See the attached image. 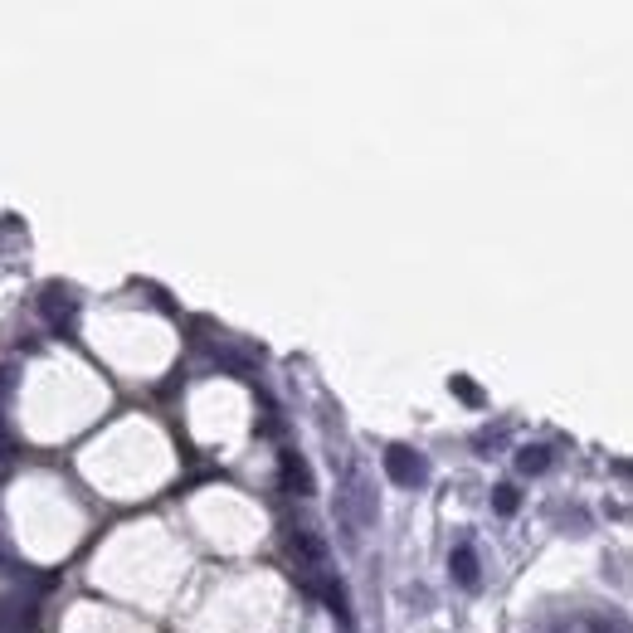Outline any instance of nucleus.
Here are the masks:
<instances>
[{
	"instance_id": "4468645a",
	"label": "nucleus",
	"mask_w": 633,
	"mask_h": 633,
	"mask_svg": "<svg viewBox=\"0 0 633 633\" xmlns=\"http://www.w3.org/2000/svg\"><path fill=\"white\" fill-rule=\"evenodd\" d=\"M0 444H5V414H0Z\"/></svg>"
},
{
	"instance_id": "6e6552de",
	"label": "nucleus",
	"mask_w": 633,
	"mask_h": 633,
	"mask_svg": "<svg viewBox=\"0 0 633 633\" xmlns=\"http://www.w3.org/2000/svg\"><path fill=\"white\" fill-rule=\"evenodd\" d=\"M307 590H312V595H322V604L332 609L341 624H351V599H346V585H341V580H332V575H317V580H307Z\"/></svg>"
},
{
	"instance_id": "9b49d317",
	"label": "nucleus",
	"mask_w": 633,
	"mask_h": 633,
	"mask_svg": "<svg viewBox=\"0 0 633 633\" xmlns=\"http://www.w3.org/2000/svg\"><path fill=\"white\" fill-rule=\"evenodd\" d=\"M453 395H463L468 405H483V395H478V385H468L463 375H453Z\"/></svg>"
},
{
	"instance_id": "1a4fd4ad",
	"label": "nucleus",
	"mask_w": 633,
	"mask_h": 633,
	"mask_svg": "<svg viewBox=\"0 0 633 633\" xmlns=\"http://www.w3.org/2000/svg\"><path fill=\"white\" fill-rule=\"evenodd\" d=\"M546 468H551V448L546 444H526L522 453H517V473H522V478H541Z\"/></svg>"
},
{
	"instance_id": "0eeeda50",
	"label": "nucleus",
	"mask_w": 633,
	"mask_h": 633,
	"mask_svg": "<svg viewBox=\"0 0 633 633\" xmlns=\"http://www.w3.org/2000/svg\"><path fill=\"white\" fill-rule=\"evenodd\" d=\"M448 570H453V580H458L463 590H478V585H483V565H478V551H473V541H458V546H453V556H448Z\"/></svg>"
},
{
	"instance_id": "ddd939ff",
	"label": "nucleus",
	"mask_w": 633,
	"mask_h": 633,
	"mask_svg": "<svg viewBox=\"0 0 633 633\" xmlns=\"http://www.w3.org/2000/svg\"><path fill=\"white\" fill-rule=\"evenodd\" d=\"M590 633H609V624L604 619H590Z\"/></svg>"
},
{
	"instance_id": "f257e3e1",
	"label": "nucleus",
	"mask_w": 633,
	"mask_h": 633,
	"mask_svg": "<svg viewBox=\"0 0 633 633\" xmlns=\"http://www.w3.org/2000/svg\"><path fill=\"white\" fill-rule=\"evenodd\" d=\"M336 517L346 526V546L361 541V531H371L375 517H380V502H375V487L366 478V468H351L346 483H341V497H336Z\"/></svg>"
},
{
	"instance_id": "20e7f679",
	"label": "nucleus",
	"mask_w": 633,
	"mask_h": 633,
	"mask_svg": "<svg viewBox=\"0 0 633 633\" xmlns=\"http://www.w3.org/2000/svg\"><path fill=\"white\" fill-rule=\"evenodd\" d=\"M39 317L49 322V332L74 336V327H78V298H74V288H64V283H49V288L39 293Z\"/></svg>"
},
{
	"instance_id": "f8f14e48",
	"label": "nucleus",
	"mask_w": 633,
	"mask_h": 633,
	"mask_svg": "<svg viewBox=\"0 0 633 633\" xmlns=\"http://www.w3.org/2000/svg\"><path fill=\"white\" fill-rule=\"evenodd\" d=\"M15 366H0V400H10V390H15Z\"/></svg>"
},
{
	"instance_id": "423d86ee",
	"label": "nucleus",
	"mask_w": 633,
	"mask_h": 633,
	"mask_svg": "<svg viewBox=\"0 0 633 633\" xmlns=\"http://www.w3.org/2000/svg\"><path fill=\"white\" fill-rule=\"evenodd\" d=\"M35 599L30 595H5L0 599V633H25L35 629Z\"/></svg>"
},
{
	"instance_id": "39448f33",
	"label": "nucleus",
	"mask_w": 633,
	"mask_h": 633,
	"mask_svg": "<svg viewBox=\"0 0 633 633\" xmlns=\"http://www.w3.org/2000/svg\"><path fill=\"white\" fill-rule=\"evenodd\" d=\"M278 483H283V492H288V497H312V492H317L307 458H302V453H293V448H283V453H278Z\"/></svg>"
},
{
	"instance_id": "2eb2a0df",
	"label": "nucleus",
	"mask_w": 633,
	"mask_h": 633,
	"mask_svg": "<svg viewBox=\"0 0 633 633\" xmlns=\"http://www.w3.org/2000/svg\"><path fill=\"white\" fill-rule=\"evenodd\" d=\"M0 473H5V448H0Z\"/></svg>"
},
{
	"instance_id": "9d476101",
	"label": "nucleus",
	"mask_w": 633,
	"mask_h": 633,
	"mask_svg": "<svg viewBox=\"0 0 633 633\" xmlns=\"http://www.w3.org/2000/svg\"><path fill=\"white\" fill-rule=\"evenodd\" d=\"M492 507H497L502 517H512V512L522 507V492H517L512 483H507V487H497V492H492Z\"/></svg>"
},
{
	"instance_id": "f03ea898",
	"label": "nucleus",
	"mask_w": 633,
	"mask_h": 633,
	"mask_svg": "<svg viewBox=\"0 0 633 633\" xmlns=\"http://www.w3.org/2000/svg\"><path fill=\"white\" fill-rule=\"evenodd\" d=\"M288 556H293L302 580H317L327 570V560H332V546L312 526H288Z\"/></svg>"
},
{
	"instance_id": "7ed1b4c3",
	"label": "nucleus",
	"mask_w": 633,
	"mask_h": 633,
	"mask_svg": "<svg viewBox=\"0 0 633 633\" xmlns=\"http://www.w3.org/2000/svg\"><path fill=\"white\" fill-rule=\"evenodd\" d=\"M385 478L395 487H424L429 483V458L419 453V448H410V444H390L385 448Z\"/></svg>"
}]
</instances>
